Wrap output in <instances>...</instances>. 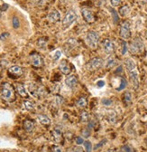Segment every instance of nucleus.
I'll return each instance as SVG.
<instances>
[{
	"mask_svg": "<svg viewBox=\"0 0 147 152\" xmlns=\"http://www.w3.org/2000/svg\"><path fill=\"white\" fill-rule=\"evenodd\" d=\"M104 84H105L104 81H98V82L97 83V85H98V87H103V86H104Z\"/></svg>",
	"mask_w": 147,
	"mask_h": 152,
	"instance_id": "obj_44",
	"label": "nucleus"
},
{
	"mask_svg": "<svg viewBox=\"0 0 147 152\" xmlns=\"http://www.w3.org/2000/svg\"><path fill=\"white\" fill-rule=\"evenodd\" d=\"M37 121L43 125H49L51 123L50 118L46 115H43V114H39L37 116Z\"/></svg>",
	"mask_w": 147,
	"mask_h": 152,
	"instance_id": "obj_17",
	"label": "nucleus"
},
{
	"mask_svg": "<svg viewBox=\"0 0 147 152\" xmlns=\"http://www.w3.org/2000/svg\"><path fill=\"white\" fill-rule=\"evenodd\" d=\"M125 86H126V81H125L124 78H122V79H121V84H120V86H119L117 90V91H121V90L125 89Z\"/></svg>",
	"mask_w": 147,
	"mask_h": 152,
	"instance_id": "obj_36",
	"label": "nucleus"
},
{
	"mask_svg": "<svg viewBox=\"0 0 147 152\" xmlns=\"http://www.w3.org/2000/svg\"><path fill=\"white\" fill-rule=\"evenodd\" d=\"M76 104H77V106H78L79 108H82V109H84V108H86V107H87V105H88V101H87V99H86V98L81 97V98H80V99L77 101Z\"/></svg>",
	"mask_w": 147,
	"mask_h": 152,
	"instance_id": "obj_22",
	"label": "nucleus"
},
{
	"mask_svg": "<svg viewBox=\"0 0 147 152\" xmlns=\"http://www.w3.org/2000/svg\"><path fill=\"white\" fill-rule=\"evenodd\" d=\"M104 61L100 57H94V58L90 59L88 64H86V68L88 71H96L98 69H100L103 66Z\"/></svg>",
	"mask_w": 147,
	"mask_h": 152,
	"instance_id": "obj_4",
	"label": "nucleus"
},
{
	"mask_svg": "<svg viewBox=\"0 0 147 152\" xmlns=\"http://www.w3.org/2000/svg\"><path fill=\"white\" fill-rule=\"evenodd\" d=\"M102 47L103 50L106 53H111L115 51V44L112 40L110 39H104L102 41Z\"/></svg>",
	"mask_w": 147,
	"mask_h": 152,
	"instance_id": "obj_9",
	"label": "nucleus"
},
{
	"mask_svg": "<svg viewBox=\"0 0 147 152\" xmlns=\"http://www.w3.org/2000/svg\"><path fill=\"white\" fill-rule=\"evenodd\" d=\"M20 19L18 18L17 16H13V18H12V26H13V27L14 28V29H18L20 27Z\"/></svg>",
	"mask_w": 147,
	"mask_h": 152,
	"instance_id": "obj_25",
	"label": "nucleus"
},
{
	"mask_svg": "<svg viewBox=\"0 0 147 152\" xmlns=\"http://www.w3.org/2000/svg\"><path fill=\"white\" fill-rule=\"evenodd\" d=\"M116 64H117V60L113 56H110L109 58H107V60L106 62V68H113Z\"/></svg>",
	"mask_w": 147,
	"mask_h": 152,
	"instance_id": "obj_21",
	"label": "nucleus"
},
{
	"mask_svg": "<svg viewBox=\"0 0 147 152\" xmlns=\"http://www.w3.org/2000/svg\"><path fill=\"white\" fill-rule=\"evenodd\" d=\"M59 68H60V71L65 75H70V73L71 72V68H70V64L65 60L61 62V64L59 65Z\"/></svg>",
	"mask_w": 147,
	"mask_h": 152,
	"instance_id": "obj_13",
	"label": "nucleus"
},
{
	"mask_svg": "<svg viewBox=\"0 0 147 152\" xmlns=\"http://www.w3.org/2000/svg\"><path fill=\"white\" fill-rule=\"evenodd\" d=\"M101 102L105 106H110V105L113 103V101L111 99H108V98H103L101 100Z\"/></svg>",
	"mask_w": 147,
	"mask_h": 152,
	"instance_id": "obj_31",
	"label": "nucleus"
},
{
	"mask_svg": "<svg viewBox=\"0 0 147 152\" xmlns=\"http://www.w3.org/2000/svg\"><path fill=\"white\" fill-rule=\"evenodd\" d=\"M30 62L31 64L34 67H41L43 64V60L42 58V56L35 53L30 55Z\"/></svg>",
	"mask_w": 147,
	"mask_h": 152,
	"instance_id": "obj_7",
	"label": "nucleus"
},
{
	"mask_svg": "<svg viewBox=\"0 0 147 152\" xmlns=\"http://www.w3.org/2000/svg\"><path fill=\"white\" fill-rule=\"evenodd\" d=\"M75 142L77 145H81L84 143V139L82 137H77L76 140H75Z\"/></svg>",
	"mask_w": 147,
	"mask_h": 152,
	"instance_id": "obj_40",
	"label": "nucleus"
},
{
	"mask_svg": "<svg viewBox=\"0 0 147 152\" xmlns=\"http://www.w3.org/2000/svg\"><path fill=\"white\" fill-rule=\"evenodd\" d=\"M0 11H1V7H0Z\"/></svg>",
	"mask_w": 147,
	"mask_h": 152,
	"instance_id": "obj_47",
	"label": "nucleus"
},
{
	"mask_svg": "<svg viewBox=\"0 0 147 152\" xmlns=\"http://www.w3.org/2000/svg\"><path fill=\"white\" fill-rule=\"evenodd\" d=\"M121 1H122V0H110V4H111L112 7H117L121 4Z\"/></svg>",
	"mask_w": 147,
	"mask_h": 152,
	"instance_id": "obj_35",
	"label": "nucleus"
},
{
	"mask_svg": "<svg viewBox=\"0 0 147 152\" xmlns=\"http://www.w3.org/2000/svg\"><path fill=\"white\" fill-rule=\"evenodd\" d=\"M86 43L91 49H96L99 43V35L95 31H89L86 35Z\"/></svg>",
	"mask_w": 147,
	"mask_h": 152,
	"instance_id": "obj_1",
	"label": "nucleus"
},
{
	"mask_svg": "<svg viewBox=\"0 0 147 152\" xmlns=\"http://www.w3.org/2000/svg\"><path fill=\"white\" fill-rule=\"evenodd\" d=\"M81 14L85 21L88 23H93L95 21V16L93 12L88 8H81Z\"/></svg>",
	"mask_w": 147,
	"mask_h": 152,
	"instance_id": "obj_10",
	"label": "nucleus"
},
{
	"mask_svg": "<svg viewBox=\"0 0 147 152\" xmlns=\"http://www.w3.org/2000/svg\"><path fill=\"white\" fill-rule=\"evenodd\" d=\"M110 13L112 14V16H113V21L115 24H117L118 23V20H119V16H118V14L117 13V11L115 9H113L112 7H109L108 8Z\"/></svg>",
	"mask_w": 147,
	"mask_h": 152,
	"instance_id": "obj_26",
	"label": "nucleus"
},
{
	"mask_svg": "<svg viewBox=\"0 0 147 152\" xmlns=\"http://www.w3.org/2000/svg\"><path fill=\"white\" fill-rule=\"evenodd\" d=\"M77 18H78V15L77 13L74 11V10H69L64 18H63V20H62V26L64 28H67L69 26H70L73 23H74L76 20H77Z\"/></svg>",
	"mask_w": 147,
	"mask_h": 152,
	"instance_id": "obj_2",
	"label": "nucleus"
},
{
	"mask_svg": "<svg viewBox=\"0 0 147 152\" xmlns=\"http://www.w3.org/2000/svg\"><path fill=\"white\" fill-rule=\"evenodd\" d=\"M121 152H134L132 147H130L129 145H124L121 148Z\"/></svg>",
	"mask_w": 147,
	"mask_h": 152,
	"instance_id": "obj_32",
	"label": "nucleus"
},
{
	"mask_svg": "<svg viewBox=\"0 0 147 152\" xmlns=\"http://www.w3.org/2000/svg\"><path fill=\"white\" fill-rule=\"evenodd\" d=\"M8 72H9V73H11V74L16 76V77H20V76H21V75L23 74V72H24L22 67L19 66V65H13V66H11V67L8 69Z\"/></svg>",
	"mask_w": 147,
	"mask_h": 152,
	"instance_id": "obj_14",
	"label": "nucleus"
},
{
	"mask_svg": "<svg viewBox=\"0 0 147 152\" xmlns=\"http://www.w3.org/2000/svg\"><path fill=\"white\" fill-rule=\"evenodd\" d=\"M65 84L70 88H74L78 84V79L75 75H69L65 79Z\"/></svg>",
	"mask_w": 147,
	"mask_h": 152,
	"instance_id": "obj_12",
	"label": "nucleus"
},
{
	"mask_svg": "<svg viewBox=\"0 0 147 152\" xmlns=\"http://www.w3.org/2000/svg\"><path fill=\"white\" fill-rule=\"evenodd\" d=\"M84 149L86 152H92V144L89 141H84Z\"/></svg>",
	"mask_w": 147,
	"mask_h": 152,
	"instance_id": "obj_27",
	"label": "nucleus"
},
{
	"mask_svg": "<svg viewBox=\"0 0 147 152\" xmlns=\"http://www.w3.org/2000/svg\"><path fill=\"white\" fill-rule=\"evenodd\" d=\"M128 73H129V78H130L131 83L133 85V88L135 90H136L139 87V75H138L137 69L128 72Z\"/></svg>",
	"mask_w": 147,
	"mask_h": 152,
	"instance_id": "obj_8",
	"label": "nucleus"
},
{
	"mask_svg": "<svg viewBox=\"0 0 147 152\" xmlns=\"http://www.w3.org/2000/svg\"><path fill=\"white\" fill-rule=\"evenodd\" d=\"M61 56H62V51L61 50H56L53 54V60H59L61 58Z\"/></svg>",
	"mask_w": 147,
	"mask_h": 152,
	"instance_id": "obj_33",
	"label": "nucleus"
},
{
	"mask_svg": "<svg viewBox=\"0 0 147 152\" xmlns=\"http://www.w3.org/2000/svg\"><path fill=\"white\" fill-rule=\"evenodd\" d=\"M71 152H84V149L80 146H76L71 148Z\"/></svg>",
	"mask_w": 147,
	"mask_h": 152,
	"instance_id": "obj_37",
	"label": "nucleus"
},
{
	"mask_svg": "<svg viewBox=\"0 0 147 152\" xmlns=\"http://www.w3.org/2000/svg\"><path fill=\"white\" fill-rule=\"evenodd\" d=\"M127 51V45L125 42H123V50H122V54H125Z\"/></svg>",
	"mask_w": 147,
	"mask_h": 152,
	"instance_id": "obj_41",
	"label": "nucleus"
},
{
	"mask_svg": "<svg viewBox=\"0 0 147 152\" xmlns=\"http://www.w3.org/2000/svg\"><path fill=\"white\" fill-rule=\"evenodd\" d=\"M1 69H2V67H1V65H0V71H1Z\"/></svg>",
	"mask_w": 147,
	"mask_h": 152,
	"instance_id": "obj_46",
	"label": "nucleus"
},
{
	"mask_svg": "<svg viewBox=\"0 0 147 152\" xmlns=\"http://www.w3.org/2000/svg\"><path fill=\"white\" fill-rule=\"evenodd\" d=\"M24 129H25L26 132H32L34 129V123L32 121L25 120L24 121Z\"/></svg>",
	"mask_w": 147,
	"mask_h": 152,
	"instance_id": "obj_18",
	"label": "nucleus"
},
{
	"mask_svg": "<svg viewBox=\"0 0 147 152\" xmlns=\"http://www.w3.org/2000/svg\"><path fill=\"white\" fill-rule=\"evenodd\" d=\"M130 10H131V8H130L129 6H128V5H125V6H123L122 7H120L118 13H119V15H122V16H126L128 14L130 13Z\"/></svg>",
	"mask_w": 147,
	"mask_h": 152,
	"instance_id": "obj_20",
	"label": "nucleus"
},
{
	"mask_svg": "<svg viewBox=\"0 0 147 152\" xmlns=\"http://www.w3.org/2000/svg\"><path fill=\"white\" fill-rule=\"evenodd\" d=\"M119 34H120L121 38H123L125 40L129 39L131 37V26H130V23L128 21H125L121 25Z\"/></svg>",
	"mask_w": 147,
	"mask_h": 152,
	"instance_id": "obj_6",
	"label": "nucleus"
},
{
	"mask_svg": "<svg viewBox=\"0 0 147 152\" xmlns=\"http://www.w3.org/2000/svg\"><path fill=\"white\" fill-rule=\"evenodd\" d=\"M23 104H24L25 109H26L27 110H32L33 109V102H29V101H25Z\"/></svg>",
	"mask_w": 147,
	"mask_h": 152,
	"instance_id": "obj_29",
	"label": "nucleus"
},
{
	"mask_svg": "<svg viewBox=\"0 0 147 152\" xmlns=\"http://www.w3.org/2000/svg\"><path fill=\"white\" fill-rule=\"evenodd\" d=\"M47 19L51 23H57L61 20V14L56 9L51 10L47 15Z\"/></svg>",
	"mask_w": 147,
	"mask_h": 152,
	"instance_id": "obj_11",
	"label": "nucleus"
},
{
	"mask_svg": "<svg viewBox=\"0 0 147 152\" xmlns=\"http://www.w3.org/2000/svg\"><path fill=\"white\" fill-rule=\"evenodd\" d=\"M105 143H106V140H102L99 143H98L95 147H94V149H98V148H101Z\"/></svg>",
	"mask_w": 147,
	"mask_h": 152,
	"instance_id": "obj_39",
	"label": "nucleus"
},
{
	"mask_svg": "<svg viewBox=\"0 0 147 152\" xmlns=\"http://www.w3.org/2000/svg\"><path fill=\"white\" fill-rule=\"evenodd\" d=\"M117 152H121V151H117Z\"/></svg>",
	"mask_w": 147,
	"mask_h": 152,
	"instance_id": "obj_48",
	"label": "nucleus"
},
{
	"mask_svg": "<svg viewBox=\"0 0 147 152\" xmlns=\"http://www.w3.org/2000/svg\"><path fill=\"white\" fill-rule=\"evenodd\" d=\"M52 152H62V148L61 147L56 146V147H54L52 148Z\"/></svg>",
	"mask_w": 147,
	"mask_h": 152,
	"instance_id": "obj_42",
	"label": "nucleus"
},
{
	"mask_svg": "<svg viewBox=\"0 0 147 152\" xmlns=\"http://www.w3.org/2000/svg\"><path fill=\"white\" fill-rule=\"evenodd\" d=\"M16 91H17L18 93H19L20 96H22V97H24V98H27V97H28L27 91H26V89H25V87L24 84H21V83L17 84V86H16Z\"/></svg>",
	"mask_w": 147,
	"mask_h": 152,
	"instance_id": "obj_16",
	"label": "nucleus"
},
{
	"mask_svg": "<svg viewBox=\"0 0 147 152\" xmlns=\"http://www.w3.org/2000/svg\"><path fill=\"white\" fill-rule=\"evenodd\" d=\"M9 34L8 33H7V32H5V33H3V34H0V40H2V41H4V40H6L7 38H8L9 37Z\"/></svg>",
	"mask_w": 147,
	"mask_h": 152,
	"instance_id": "obj_38",
	"label": "nucleus"
},
{
	"mask_svg": "<svg viewBox=\"0 0 147 152\" xmlns=\"http://www.w3.org/2000/svg\"><path fill=\"white\" fill-rule=\"evenodd\" d=\"M90 129H88V128H85L83 130H82V136L84 137V138H88L89 136H90Z\"/></svg>",
	"mask_w": 147,
	"mask_h": 152,
	"instance_id": "obj_34",
	"label": "nucleus"
},
{
	"mask_svg": "<svg viewBox=\"0 0 147 152\" xmlns=\"http://www.w3.org/2000/svg\"><path fill=\"white\" fill-rule=\"evenodd\" d=\"M7 8H8V5H7V4H4V5L1 7V11H7Z\"/></svg>",
	"mask_w": 147,
	"mask_h": 152,
	"instance_id": "obj_43",
	"label": "nucleus"
},
{
	"mask_svg": "<svg viewBox=\"0 0 147 152\" xmlns=\"http://www.w3.org/2000/svg\"><path fill=\"white\" fill-rule=\"evenodd\" d=\"M125 67H126L127 72H130V71H133V70H135V69H137L135 61H134L133 59H131V58H127V59H125Z\"/></svg>",
	"mask_w": 147,
	"mask_h": 152,
	"instance_id": "obj_15",
	"label": "nucleus"
},
{
	"mask_svg": "<svg viewBox=\"0 0 147 152\" xmlns=\"http://www.w3.org/2000/svg\"><path fill=\"white\" fill-rule=\"evenodd\" d=\"M52 135L54 137L55 140H59L62 138V129L61 127L57 126V127H55L53 131H52Z\"/></svg>",
	"mask_w": 147,
	"mask_h": 152,
	"instance_id": "obj_19",
	"label": "nucleus"
},
{
	"mask_svg": "<svg viewBox=\"0 0 147 152\" xmlns=\"http://www.w3.org/2000/svg\"><path fill=\"white\" fill-rule=\"evenodd\" d=\"M105 152H115V150H114V148H108Z\"/></svg>",
	"mask_w": 147,
	"mask_h": 152,
	"instance_id": "obj_45",
	"label": "nucleus"
},
{
	"mask_svg": "<svg viewBox=\"0 0 147 152\" xmlns=\"http://www.w3.org/2000/svg\"><path fill=\"white\" fill-rule=\"evenodd\" d=\"M130 52L134 54H137V53H141L143 49H144V45L143 42L142 41L141 38L136 37L132 41V43L130 44Z\"/></svg>",
	"mask_w": 147,
	"mask_h": 152,
	"instance_id": "obj_3",
	"label": "nucleus"
},
{
	"mask_svg": "<svg viewBox=\"0 0 147 152\" xmlns=\"http://www.w3.org/2000/svg\"><path fill=\"white\" fill-rule=\"evenodd\" d=\"M2 98L6 101H11L14 98V89L13 86L8 83H5L2 88Z\"/></svg>",
	"mask_w": 147,
	"mask_h": 152,
	"instance_id": "obj_5",
	"label": "nucleus"
},
{
	"mask_svg": "<svg viewBox=\"0 0 147 152\" xmlns=\"http://www.w3.org/2000/svg\"><path fill=\"white\" fill-rule=\"evenodd\" d=\"M33 6H43L48 0H31Z\"/></svg>",
	"mask_w": 147,
	"mask_h": 152,
	"instance_id": "obj_28",
	"label": "nucleus"
},
{
	"mask_svg": "<svg viewBox=\"0 0 147 152\" xmlns=\"http://www.w3.org/2000/svg\"><path fill=\"white\" fill-rule=\"evenodd\" d=\"M46 45H47V40H45L44 38H40V39H38V41H37V45L41 48H43V47H45L46 46Z\"/></svg>",
	"mask_w": 147,
	"mask_h": 152,
	"instance_id": "obj_30",
	"label": "nucleus"
},
{
	"mask_svg": "<svg viewBox=\"0 0 147 152\" xmlns=\"http://www.w3.org/2000/svg\"><path fill=\"white\" fill-rule=\"evenodd\" d=\"M124 102L126 105L130 104L132 102V95L130 91H125L124 94Z\"/></svg>",
	"mask_w": 147,
	"mask_h": 152,
	"instance_id": "obj_24",
	"label": "nucleus"
},
{
	"mask_svg": "<svg viewBox=\"0 0 147 152\" xmlns=\"http://www.w3.org/2000/svg\"><path fill=\"white\" fill-rule=\"evenodd\" d=\"M80 121L83 123H87L89 121V114L87 110H83L80 113Z\"/></svg>",
	"mask_w": 147,
	"mask_h": 152,
	"instance_id": "obj_23",
	"label": "nucleus"
}]
</instances>
